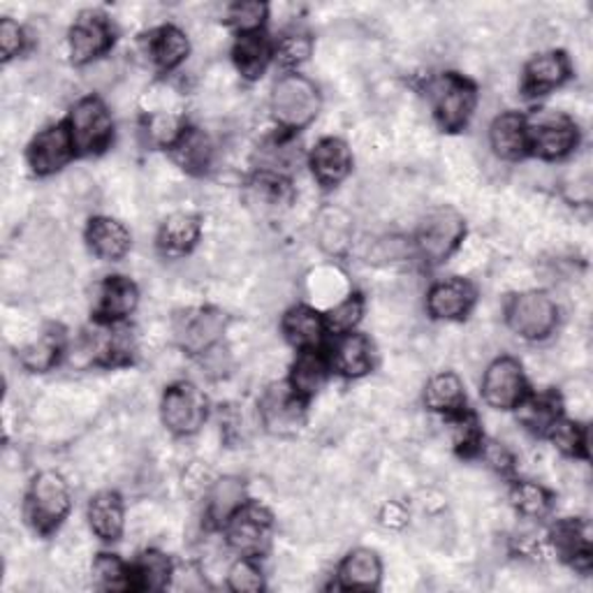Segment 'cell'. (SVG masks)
I'll list each match as a JSON object with an SVG mask.
<instances>
[{"label": "cell", "mask_w": 593, "mask_h": 593, "mask_svg": "<svg viewBox=\"0 0 593 593\" xmlns=\"http://www.w3.org/2000/svg\"><path fill=\"white\" fill-rule=\"evenodd\" d=\"M429 98L438 123L448 133H459L473 117L477 93L469 80L448 72L429 84Z\"/></svg>", "instance_id": "3"}, {"label": "cell", "mask_w": 593, "mask_h": 593, "mask_svg": "<svg viewBox=\"0 0 593 593\" xmlns=\"http://www.w3.org/2000/svg\"><path fill=\"white\" fill-rule=\"evenodd\" d=\"M331 366L346 378H360L368 374L374 366V346L358 331L339 334V339L331 346Z\"/></svg>", "instance_id": "18"}, {"label": "cell", "mask_w": 593, "mask_h": 593, "mask_svg": "<svg viewBox=\"0 0 593 593\" xmlns=\"http://www.w3.org/2000/svg\"><path fill=\"white\" fill-rule=\"evenodd\" d=\"M246 504V487L239 477L216 480L207 496V515L214 524L226 527L230 517Z\"/></svg>", "instance_id": "27"}, {"label": "cell", "mask_w": 593, "mask_h": 593, "mask_svg": "<svg viewBox=\"0 0 593 593\" xmlns=\"http://www.w3.org/2000/svg\"><path fill=\"white\" fill-rule=\"evenodd\" d=\"M320 111V93L304 74H283L271 90V114L286 130L306 128Z\"/></svg>", "instance_id": "1"}, {"label": "cell", "mask_w": 593, "mask_h": 593, "mask_svg": "<svg viewBox=\"0 0 593 593\" xmlns=\"http://www.w3.org/2000/svg\"><path fill=\"white\" fill-rule=\"evenodd\" d=\"M556 323H559V308L549 294L531 290L512 296L508 306V325L522 339H547Z\"/></svg>", "instance_id": "7"}, {"label": "cell", "mask_w": 593, "mask_h": 593, "mask_svg": "<svg viewBox=\"0 0 593 593\" xmlns=\"http://www.w3.org/2000/svg\"><path fill=\"white\" fill-rule=\"evenodd\" d=\"M24 31L12 19H3L0 24V53H3V61L14 59V56L24 49Z\"/></svg>", "instance_id": "45"}, {"label": "cell", "mask_w": 593, "mask_h": 593, "mask_svg": "<svg viewBox=\"0 0 593 593\" xmlns=\"http://www.w3.org/2000/svg\"><path fill=\"white\" fill-rule=\"evenodd\" d=\"M362 313H364L362 296L350 294L348 300H343L341 304H337L325 315V327L331 334H348L362 320Z\"/></svg>", "instance_id": "41"}, {"label": "cell", "mask_w": 593, "mask_h": 593, "mask_svg": "<svg viewBox=\"0 0 593 593\" xmlns=\"http://www.w3.org/2000/svg\"><path fill=\"white\" fill-rule=\"evenodd\" d=\"M251 193H253V199L263 209L286 207V204H290L292 199L290 181L283 174H274V172H259L251 183Z\"/></svg>", "instance_id": "36"}, {"label": "cell", "mask_w": 593, "mask_h": 593, "mask_svg": "<svg viewBox=\"0 0 593 593\" xmlns=\"http://www.w3.org/2000/svg\"><path fill=\"white\" fill-rule=\"evenodd\" d=\"M424 403L432 408V411L452 415L463 411V403H467V395H463V383L459 380L457 374H445L434 376L429 383H426L424 389Z\"/></svg>", "instance_id": "34"}, {"label": "cell", "mask_w": 593, "mask_h": 593, "mask_svg": "<svg viewBox=\"0 0 593 593\" xmlns=\"http://www.w3.org/2000/svg\"><path fill=\"white\" fill-rule=\"evenodd\" d=\"M199 239V220L191 214H174L167 218L158 232V246L165 255H185Z\"/></svg>", "instance_id": "29"}, {"label": "cell", "mask_w": 593, "mask_h": 593, "mask_svg": "<svg viewBox=\"0 0 593 593\" xmlns=\"http://www.w3.org/2000/svg\"><path fill=\"white\" fill-rule=\"evenodd\" d=\"M267 12L269 8L265 3H255V0H249V3H234L228 12V24L239 35H253L259 33V28L267 22Z\"/></svg>", "instance_id": "40"}, {"label": "cell", "mask_w": 593, "mask_h": 593, "mask_svg": "<svg viewBox=\"0 0 593 593\" xmlns=\"http://www.w3.org/2000/svg\"><path fill=\"white\" fill-rule=\"evenodd\" d=\"M547 436L552 438L556 448L568 455H586V432L578 424L556 420L552 429L547 432Z\"/></svg>", "instance_id": "43"}, {"label": "cell", "mask_w": 593, "mask_h": 593, "mask_svg": "<svg viewBox=\"0 0 593 593\" xmlns=\"http://www.w3.org/2000/svg\"><path fill=\"white\" fill-rule=\"evenodd\" d=\"M189 51H191L189 37L174 26H162L148 35L146 40V53L152 56L154 65L162 72H170L177 65H181L185 61V56H189Z\"/></svg>", "instance_id": "25"}, {"label": "cell", "mask_w": 593, "mask_h": 593, "mask_svg": "<svg viewBox=\"0 0 593 593\" xmlns=\"http://www.w3.org/2000/svg\"><path fill=\"white\" fill-rule=\"evenodd\" d=\"M529 148L545 160H559L578 146V125L559 111L543 109L527 121Z\"/></svg>", "instance_id": "6"}, {"label": "cell", "mask_w": 593, "mask_h": 593, "mask_svg": "<svg viewBox=\"0 0 593 593\" xmlns=\"http://www.w3.org/2000/svg\"><path fill=\"white\" fill-rule=\"evenodd\" d=\"M228 543L232 549H237L241 556H255L265 554L271 541V515L257 504L241 506L226 524Z\"/></svg>", "instance_id": "9"}, {"label": "cell", "mask_w": 593, "mask_h": 593, "mask_svg": "<svg viewBox=\"0 0 593 593\" xmlns=\"http://www.w3.org/2000/svg\"><path fill=\"white\" fill-rule=\"evenodd\" d=\"M88 524L102 541H119L125 524L121 498L114 492H100L88 504Z\"/></svg>", "instance_id": "24"}, {"label": "cell", "mask_w": 593, "mask_h": 593, "mask_svg": "<svg viewBox=\"0 0 593 593\" xmlns=\"http://www.w3.org/2000/svg\"><path fill=\"white\" fill-rule=\"evenodd\" d=\"M68 130L74 144V152L90 156L105 152L111 144V137H114V121H111L107 105L90 96L72 107Z\"/></svg>", "instance_id": "4"}, {"label": "cell", "mask_w": 593, "mask_h": 593, "mask_svg": "<svg viewBox=\"0 0 593 593\" xmlns=\"http://www.w3.org/2000/svg\"><path fill=\"white\" fill-rule=\"evenodd\" d=\"M228 584L239 593H255L265 589V578L259 568L253 564L251 556H241L228 570Z\"/></svg>", "instance_id": "42"}, {"label": "cell", "mask_w": 593, "mask_h": 593, "mask_svg": "<svg viewBox=\"0 0 593 593\" xmlns=\"http://www.w3.org/2000/svg\"><path fill=\"white\" fill-rule=\"evenodd\" d=\"M480 455H482V459H485L487 463H489V467H494L496 471H500V473H506V471H510L512 469V455L504 448V445H498V443H485V440H482V445H480V450H477Z\"/></svg>", "instance_id": "46"}, {"label": "cell", "mask_w": 593, "mask_h": 593, "mask_svg": "<svg viewBox=\"0 0 593 593\" xmlns=\"http://www.w3.org/2000/svg\"><path fill=\"white\" fill-rule=\"evenodd\" d=\"M160 415L172 434L193 436L207 422V397L193 383H177L167 387L160 403Z\"/></svg>", "instance_id": "8"}, {"label": "cell", "mask_w": 593, "mask_h": 593, "mask_svg": "<svg viewBox=\"0 0 593 593\" xmlns=\"http://www.w3.org/2000/svg\"><path fill=\"white\" fill-rule=\"evenodd\" d=\"M172 156L185 172L204 174L209 170L214 156L211 140L197 128H185V133L172 146Z\"/></svg>", "instance_id": "28"}, {"label": "cell", "mask_w": 593, "mask_h": 593, "mask_svg": "<svg viewBox=\"0 0 593 593\" xmlns=\"http://www.w3.org/2000/svg\"><path fill=\"white\" fill-rule=\"evenodd\" d=\"M70 512V489L63 475L45 471L33 480L26 496V517L35 531L51 533Z\"/></svg>", "instance_id": "2"}, {"label": "cell", "mask_w": 593, "mask_h": 593, "mask_svg": "<svg viewBox=\"0 0 593 593\" xmlns=\"http://www.w3.org/2000/svg\"><path fill=\"white\" fill-rule=\"evenodd\" d=\"M259 417L271 434H294L304 422V399L294 392L290 383L271 385L259 401Z\"/></svg>", "instance_id": "11"}, {"label": "cell", "mask_w": 593, "mask_h": 593, "mask_svg": "<svg viewBox=\"0 0 593 593\" xmlns=\"http://www.w3.org/2000/svg\"><path fill=\"white\" fill-rule=\"evenodd\" d=\"M74 156V144L68 125H51L37 135L28 146V162L35 174L47 177L63 170Z\"/></svg>", "instance_id": "14"}, {"label": "cell", "mask_w": 593, "mask_h": 593, "mask_svg": "<svg viewBox=\"0 0 593 593\" xmlns=\"http://www.w3.org/2000/svg\"><path fill=\"white\" fill-rule=\"evenodd\" d=\"M311 51H313L311 37L302 35V33H292V35H286V37H281V40H278L274 56L283 65H300L308 59Z\"/></svg>", "instance_id": "44"}, {"label": "cell", "mask_w": 593, "mask_h": 593, "mask_svg": "<svg viewBox=\"0 0 593 593\" xmlns=\"http://www.w3.org/2000/svg\"><path fill=\"white\" fill-rule=\"evenodd\" d=\"M86 244L90 253L105 259V263H117L130 251V232L125 230L123 222L114 218H93L86 228Z\"/></svg>", "instance_id": "20"}, {"label": "cell", "mask_w": 593, "mask_h": 593, "mask_svg": "<svg viewBox=\"0 0 593 593\" xmlns=\"http://www.w3.org/2000/svg\"><path fill=\"white\" fill-rule=\"evenodd\" d=\"M517 420L533 434H547L556 420H561V399L554 392L524 397L517 403Z\"/></svg>", "instance_id": "26"}, {"label": "cell", "mask_w": 593, "mask_h": 593, "mask_svg": "<svg viewBox=\"0 0 593 593\" xmlns=\"http://www.w3.org/2000/svg\"><path fill=\"white\" fill-rule=\"evenodd\" d=\"M93 580L98 589L105 591H123L133 589V572L119 559L117 554H100L93 561Z\"/></svg>", "instance_id": "37"}, {"label": "cell", "mask_w": 593, "mask_h": 593, "mask_svg": "<svg viewBox=\"0 0 593 593\" xmlns=\"http://www.w3.org/2000/svg\"><path fill=\"white\" fill-rule=\"evenodd\" d=\"M489 144L500 160L515 162L519 158H524L529 152L527 119L522 114H517V111H504V114H498L489 128Z\"/></svg>", "instance_id": "19"}, {"label": "cell", "mask_w": 593, "mask_h": 593, "mask_svg": "<svg viewBox=\"0 0 593 593\" xmlns=\"http://www.w3.org/2000/svg\"><path fill=\"white\" fill-rule=\"evenodd\" d=\"M552 543L556 552L561 554V559L570 561L572 566L586 568L591 564L589 533L580 522H574V519H566V522H559L554 527Z\"/></svg>", "instance_id": "32"}, {"label": "cell", "mask_w": 593, "mask_h": 593, "mask_svg": "<svg viewBox=\"0 0 593 593\" xmlns=\"http://www.w3.org/2000/svg\"><path fill=\"white\" fill-rule=\"evenodd\" d=\"M234 63H237V70L244 74L246 80H259L265 74L271 56H274V49L269 45V40L265 35L259 33H253V35H239V40L234 45Z\"/></svg>", "instance_id": "30"}, {"label": "cell", "mask_w": 593, "mask_h": 593, "mask_svg": "<svg viewBox=\"0 0 593 593\" xmlns=\"http://www.w3.org/2000/svg\"><path fill=\"white\" fill-rule=\"evenodd\" d=\"M65 350V334L59 327H49L43 334H37V339L31 341L22 350V364L35 374H45V371L59 364Z\"/></svg>", "instance_id": "31"}, {"label": "cell", "mask_w": 593, "mask_h": 593, "mask_svg": "<svg viewBox=\"0 0 593 593\" xmlns=\"http://www.w3.org/2000/svg\"><path fill=\"white\" fill-rule=\"evenodd\" d=\"M281 329L296 350H318L327 327L318 311H313L311 306H292L283 315Z\"/></svg>", "instance_id": "22"}, {"label": "cell", "mask_w": 593, "mask_h": 593, "mask_svg": "<svg viewBox=\"0 0 593 593\" xmlns=\"http://www.w3.org/2000/svg\"><path fill=\"white\" fill-rule=\"evenodd\" d=\"M327 371L329 366L318 350H300V358L292 364L290 387L306 401L325 385Z\"/></svg>", "instance_id": "33"}, {"label": "cell", "mask_w": 593, "mask_h": 593, "mask_svg": "<svg viewBox=\"0 0 593 593\" xmlns=\"http://www.w3.org/2000/svg\"><path fill=\"white\" fill-rule=\"evenodd\" d=\"M512 506L529 519H543L552 510V496L535 482H517L510 492Z\"/></svg>", "instance_id": "38"}, {"label": "cell", "mask_w": 593, "mask_h": 593, "mask_svg": "<svg viewBox=\"0 0 593 593\" xmlns=\"http://www.w3.org/2000/svg\"><path fill=\"white\" fill-rule=\"evenodd\" d=\"M140 292L137 286L125 276H109L107 281L98 288L96 300V315L105 325L121 323L130 313L137 308Z\"/></svg>", "instance_id": "16"}, {"label": "cell", "mask_w": 593, "mask_h": 593, "mask_svg": "<svg viewBox=\"0 0 593 593\" xmlns=\"http://www.w3.org/2000/svg\"><path fill=\"white\" fill-rule=\"evenodd\" d=\"M570 77L568 59L561 51H547L535 56L524 68L522 88L527 96H547L554 88H559Z\"/></svg>", "instance_id": "17"}, {"label": "cell", "mask_w": 593, "mask_h": 593, "mask_svg": "<svg viewBox=\"0 0 593 593\" xmlns=\"http://www.w3.org/2000/svg\"><path fill=\"white\" fill-rule=\"evenodd\" d=\"M475 304V288L463 278H445L426 294V308L438 320H459Z\"/></svg>", "instance_id": "15"}, {"label": "cell", "mask_w": 593, "mask_h": 593, "mask_svg": "<svg viewBox=\"0 0 593 593\" xmlns=\"http://www.w3.org/2000/svg\"><path fill=\"white\" fill-rule=\"evenodd\" d=\"M133 572V589H144V591H160L172 580V561L167 559L162 552L148 549L140 554V559L135 566L130 568Z\"/></svg>", "instance_id": "35"}, {"label": "cell", "mask_w": 593, "mask_h": 593, "mask_svg": "<svg viewBox=\"0 0 593 593\" xmlns=\"http://www.w3.org/2000/svg\"><path fill=\"white\" fill-rule=\"evenodd\" d=\"M380 561L376 552L371 549H352L339 566V586L341 589H358L371 591L380 584Z\"/></svg>", "instance_id": "23"}, {"label": "cell", "mask_w": 593, "mask_h": 593, "mask_svg": "<svg viewBox=\"0 0 593 593\" xmlns=\"http://www.w3.org/2000/svg\"><path fill=\"white\" fill-rule=\"evenodd\" d=\"M114 43V31L100 12H82L70 28V56L74 65H86L107 53Z\"/></svg>", "instance_id": "13"}, {"label": "cell", "mask_w": 593, "mask_h": 593, "mask_svg": "<svg viewBox=\"0 0 593 593\" xmlns=\"http://www.w3.org/2000/svg\"><path fill=\"white\" fill-rule=\"evenodd\" d=\"M450 434H452L455 448L461 455H475L480 450L482 440H485V438H482V429H480L477 417L467 413V411H459V413L450 415Z\"/></svg>", "instance_id": "39"}, {"label": "cell", "mask_w": 593, "mask_h": 593, "mask_svg": "<svg viewBox=\"0 0 593 593\" xmlns=\"http://www.w3.org/2000/svg\"><path fill=\"white\" fill-rule=\"evenodd\" d=\"M226 329V315L216 308H191L181 313L174 323L177 343L193 352V355H204L209 352Z\"/></svg>", "instance_id": "12"}, {"label": "cell", "mask_w": 593, "mask_h": 593, "mask_svg": "<svg viewBox=\"0 0 593 593\" xmlns=\"http://www.w3.org/2000/svg\"><path fill=\"white\" fill-rule=\"evenodd\" d=\"M527 397L524 368L512 358L494 360L482 378V399L496 411H510Z\"/></svg>", "instance_id": "10"}, {"label": "cell", "mask_w": 593, "mask_h": 593, "mask_svg": "<svg viewBox=\"0 0 593 593\" xmlns=\"http://www.w3.org/2000/svg\"><path fill=\"white\" fill-rule=\"evenodd\" d=\"M311 170L323 185L341 183L352 170V154L348 144L337 137L320 140L311 152Z\"/></svg>", "instance_id": "21"}, {"label": "cell", "mask_w": 593, "mask_h": 593, "mask_svg": "<svg viewBox=\"0 0 593 593\" xmlns=\"http://www.w3.org/2000/svg\"><path fill=\"white\" fill-rule=\"evenodd\" d=\"M463 232H467L463 218L450 207H440L422 218L415 244L426 263L438 265L455 253Z\"/></svg>", "instance_id": "5"}]
</instances>
